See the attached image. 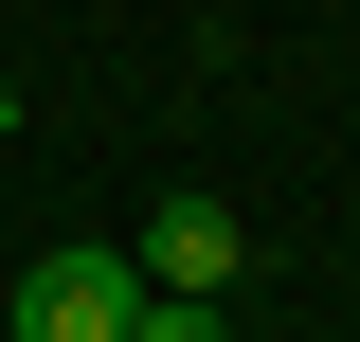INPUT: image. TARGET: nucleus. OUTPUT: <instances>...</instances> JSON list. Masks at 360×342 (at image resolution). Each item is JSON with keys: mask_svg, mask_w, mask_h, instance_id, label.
<instances>
[{"mask_svg": "<svg viewBox=\"0 0 360 342\" xmlns=\"http://www.w3.org/2000/svg\"><path fill=\"white\" fill-rule=\"evenodd\" d=\"M144 324V270L127 253H37L18 270V342H127Z\"/></svg>", "mask_w": 360, "mask_h": 342, "instance_id": "2", "label": "nucleus"}, {"mask_svg": "<svg viewBox=\"0 0 360 342\" xmlns=\"http://www.w3.org/2000/svg\"><path fill=\"white\" fill-rule=\"evenodd\" d=\"M127 270H144V306H217L234 270H252V216H234V198H162L127 234Z\"/></svg>", "mask_w": 360, "mask_h": 342, "instance_id": "1", "label": "nucleus"}, {"mask_svg": "<svg viewBox=\"0 0 360 342\" xmlns=\"http://www.w3.org/2000/svg\"><path fill=\"white\" fill-rule=\"evenodd\" d=\"M127 342H234V306H144Z\"/></svg>", "mask_w": 360, "mask_h": 342, "instance_id": "3", "label": "nucleus"}, {"mask_svg": "<svg viewBox=\"0 0 360 342\" xmlns=\"http://www.w3.org/2000/svg\"><path fill=\"white\" fill-rule=\"evenodd\" d=\"M0 144H18V72H0Z\"/></svg>", "mask_w": 360, "mask_h": 342, "instance_id": "4", "label": "nucleus"}]
</instances>
